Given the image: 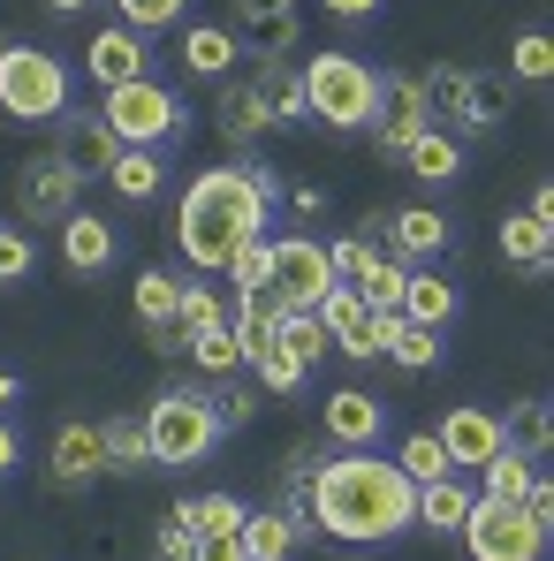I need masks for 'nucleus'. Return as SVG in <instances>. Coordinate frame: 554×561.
I'll return each mask as SVG.
<instances>
[{
	"label": "nucleus",
	"mask_w": 554,
	"mask_h": 561,
	"mask_svg": "<svg viewBox=\"0 0 554 561\" xmlns=\"http://www.w3.org/2000/svg\"><path fill=\"white\" fill-rule=\"evenodd\" d=\"M410 501H418V485L380 448H335L327 463H312V485H304L312 539H342V547H380V539L410 531Z\"/></svg>",
	"instance_id": "f257e3e1"
},
{
	"label": "nucleus",
	"mask_w": 554,
	"mask_h": 561,
	"mask_svg": "<svg viewBox=\"0 0 554 561\" xmlns=\"http://www.w3.org/2000/svg\"><path fill=\"white\" fill-rule=\"evenodd\" d=\"M274 205H259L236 168H205L197 183L183 190V205H176V251H183L197 274H221L228 259H236V243H251V236H274Z\"/></svg>",
	"instance_id": "f03ea898"
},
{
	"label": "nucleus",
	"mask_w": 554,
	"mask_h": 561,
	"mask_svg": "<svg viewBox=\"0 0 554 561\" xmlns=\"http://www.w3.org/2000/svg\"><path fill=\"white\" fill-rule=\"evenodd\" d=\"M145 440H152V470H190L205 463L228 433L213 417V387L205 379H168L152 402H145Z\"/></svg>",
	"instance_id": "7ed1b4c3"
},
{
	"label": "nucleus",
	"mask_w": 554,
	"mask_h": 561,
	"mask_svg": "<svg viewBox=\"0 0 554 561\" xmlns=\"http://www.w3.org/2000/svg\"><path fill=\"white\" fill-rule=\"evenodd\" d=\"M99 122L114 129V145H129V152H168V145H183L190 137V106L160 77H137V84H114V92L99 99Z\"/></svg>",
	"instance_id": "20e7f679"
},
{
	"label": "nucleus",
	"mask_w": 554,
	"mask_h": 561,
	"mask_svg": "<svg viewBox=\"0 0 554 561\" xmlns=\"http://www.w3.org/2000/svg\"><path fill=\"white\" fill-rule=\"evenodd\" d=\"M69 99H77L69 61H54L46 46H0V114L8 122H54V114H69Z\"/></svg>",
	"instance_id": "39448f33"
},
{
	"label": "nucleus",
	"mask_w": 554,
	"mask_h": 561,
	"mask_svg": "<svg viewBox=\"0 0 554 561\" xmlns=\"http://www.w3.org/2000/svg\"><path fill=\"white\" fill-rule=\"evenodd\" d=\"M296 77H304L312 122H327V129H365L372 106H380V69H365L358 54H319V61H304Z\"/></svg>",
	"instance_id": "423d86ee"
},
{
	"label": "nucleus",
	"mask_w": 554,
	"mask_h": 561,
	"mask_svg": "<svg viewBox=\"0 0 554 561\" xmlns=\"http://www.w3.org/2000/svg\"><path fill=\"white\" fill-rule=\"evenodd\" d=\"M456 539L471 561H547V524H532L517 501H486V493H471Z\"/></svg>",
	"instance_id": "0eeeda50"
},
{
	"label": "nucleus",
	"mask_w": 554,
	"mask_h": 561,
	"mask_svg": "<svg viewBox=\"0 0 554 561\" xmlns=\"http://www.w3.org/2000/svg\"><path fill=\"white\" fill-rule=\"evenodd\" d=\"M15 213H23V228H61L69 213H84V175L69 168V160H23V175H15Z\"/></svg>",
	"instance_id": "6e6552de"
},
{
	"label": "nucleus",
	"mask_w": 554,
	"mask_h": 561,
	"mask_svg": "<svg viewBox=\"0 0 554 561\" xmlns=\"http://www.w3.org/2000/svg\"><path fill=\"white\" fill-rule=\"evenodd\" d=\"M267 288L281 296V311H319V296L335 288L327 243H319V236H274V266H267Z\"/></svg>",
	"instance_id": "1a4fd4ad"
},
{
	"label": "nucleus",
	"mask_w": 554,
	"mask_h": 561,
	"mask_svg": "<svg viewBox=\"0 0 554 561\" xmlns=\"http://www.w3.org/2000/svg\"><path fill=\"white\" fill-rule=\"evenodd\" d=\"M365 236H372V243H387V259H403V266H433L441 251H456V220H449V213H433V205L380 213Z\"/></svg>",
	"instance_id": "9d476101"
},
{
	"label": "nucleus",
	"mask_w": 554,
	"mask_h": 561,
	"mask_svg": "<svg viewBox=\"0 0 554 561\" xmlns=\"http://www.w3.org/2000/svg\"><path fill=\"white\" fill-rule=\"evenodd\" d=\"M84 77H92L99 92L152 77V38H145V31H129V23H106V31H92V38H84Z\"/></svg>",
	"instance_id": "9b49d317"
},
{
	"label": "nucleus",
	"mask_w": 554,
	"mask_h": 561,
	"mask_svg": "<svg viewBox=\"0 0 554 561\" xmlns=\"http://www.w3.org/2000/svg\"><path fill=\"white\" fill-rule=\"evenodd\" d=\"M372 145L380 152H403L418 129H433V106H426V92H418V77H380V106H372Z\"/></svg>",
	"instance_id": "f8f14e48"
},
{
	"label": "nucleus",
	"mask_w": 554,
	"mask_h": 561,
	"mask_svg": "<svg viewBox=\"0 0 554 561\" xmlns=\"http://www.w3.org/2000/svg\"><path fill=\"white\" fill-rule=\"evenodd\" d=\"M46 129H54V160H69L77 175H106V168H114V152H122V145H114V129L99 122V106H92V114H84V106H69V114H54Z\"/></svg>",
	"instance_id": "ddd939ff"
},
{
	"label": "nucleus",
	"mask_w": 554,
	"mask_h": 561,
	"mask_svg": "<svg viewBox=\"0 0 554 561\" xmlns=\"http://www.w3.org/2000/svg\"><path fill=\"white\" fill-rule=\"evenodd\" d=\"M433 440L449 448V470H478L501 456V417L494 410H478V402H456L441 425H433Z\"/></svg>",
	"instance_id": "4468645a"
},
{
	"label": "nucleus",
	"mask_w": 554,
	"mask_h": 561,
	"mask_svg": "<svg viewBox=\"0 0 554 561\" xmlns=\"http://www.w3.org/2000/svg\"><path fill=\"white\" fill-rule=\"evenodd\" d=\"M46 478L61 485V493H77V485H99L106 478V440H99V425H61L54 433V448H46Z\"/></svg>",
	"instance_id": "2eb2a0df"
},
{
	"label": "nucleus",
	"mask_w": 554,
	"mask_h": 561,
	"mask_svg": "<svg viewBox=\"0 0 554 561\" xmlns=\"http://www.w3.org/2000/svg\"><path fill=\"white\" fill-rule=\"evenodd\" d=\"M410 327H433V334H449L456 327V311H463V288L441 266H410L403 274V304H395Z\"/></svg>",
	"instance_id": "dca6fc26"
},
{
	"label": "nucleus",
	"mask_w": 554,
	"mask_h": 561,
	"mask_svg": "<svg viewBox=\"0 0 554 561\" xmlns=\"http://www.w3.org/2000/svg\"><path fill=\"white\" fill-rule=\"evenodd\" d=\"M509 106H517V77H509V69H471L449 122L471 129V137H486V129H501V122H509Z\"/></svg>",
	"instance_id": "f3484780"
},
{
	"label": "nucleus",
	"mask_w": 554,
	"mask_h": 561,
	"mask_svg": "<svg viewBox=\"0 0 554 561\" xmlns=\"http://www.w3.org/2000/svg\"><path fill=\"white\" fill-rule=\"evenodd\" d=\"M387 433V402L365 394V387H342L327 394V448H372Z\"/></svg>",
	"instance_id": "a211bd4d"
},
{
	"label": "nucleus",
	"mask_w": 554,
	"mask_h": 561,
	"mask_svg": "<svg viewBox=\"0 0 554 561\" xmlns=\"http://www.w3.org/2000/svg\"><path fill=\"white\" fill-rule=\"evenodd\" d=\"M221 137L236 145V152H251V145H267L274 137V114H267V99L251 92V84H236V77H221Z\"/></svg>",
	"instance_id": "6ab92c4d"
},
{
	"label": "nucleus",
	"mask_w": 554,
	"mask_h": 561,
	"mask_svg": "<svg viewBox=\"0 0 554 561\" xmlns=\"http://www.w3.org/2000/svg\"><path fill=\"white\" fill-rule=\"evenodd\" d=\"M61 259H69L77 274H106V266L122 259L114 220H99V213H69V220H61Z\"/></svg>",
	"instance_id": "aec40b11"
},
{
	"label": "nucleus",
	"mask_w": 554,
	"mask_h": 561,
	"mask_svg": "<svg viewBox=\"0 0 554 561\" xmlns=\"http://www.w3.org/2000/svg\"><path fill=\"white\" fill-rule=\"evenodd\" d=\"M463 516H471V485H463L456 470L433 478V485H418V501H410V524H418V531H441V539H456Z\"/></svg>",
	"instance_id": "412c9836"
},
{
	"label": "nucleus",
	"mask_w": 554,
	"mask_h": 561,
	"mask_svg": "<svg viewBox=\"0 0 554 561\" xmlns=\"http://www.w3.org/2000/svg\"><path fill=\"white\" fill-rule=\"evenodd\" d=\"M99 440H106V478H145V470H152L145 410H122V417H106V425H99Z\"/></svg>",
	"instance_id": "4be33fe9"
},
{
	"label": "nucleus",
	"mask_w": 554,
	"mask_h": 561,
	"mask_svg": "<svg viewBox=\"0 0 554 561\" xmlns=\"http://www.w3.org/2000/svg\"><path fill=\"white\" fill-rule=\"evenodd\" d=\"M380 357L403 365V373H433V365H441V334H433V327H410L403 311H387V327H380Z\"/></svg>",
	"instance_id": "5701e85b"
},
{
	"label": "nucleus",
	"mask_w": 554,
	"mask_h": 561,
	"mask_svg": "<svg viewBox=\"0 0 554 561\" xmlns=\"http://www.w3.org/2000/svg\"><path fill=\"white\" fill-rule=\"evenodd\" d=\"M501 259L517 266V274H547V259H554V228L547 220H532V213H509L501 220Z\"/></svg>",
	"instance_id": "b1692460"
},
{
	"label": "nucleus",
	"mask_w": 554,
	"mask_h": 561,
	"mask_svg": "<svg viewBox=\"0 0 554 561\" xmlns=\"http://www.w3.org/2000/svg\"><path fill=\"white\" fill-rule=\"evenodd\" d=\"M251 92L267 99V114H274V129H296V122H312V106H304V77H296L289 61H259V77H251Z\"/></svg>",
	"instance_id": "393cba45"
},
{
	"label": "nucleus",
	"mask_w": 554,
	"mask_h": 561,
	"mask_svg": "<svg viewBox=\"0 0 554 561\" xmlns=\"http://www.w3.org/2000/svg\"><path fill=\"white\" fill-rule=\"evenodd\" d=\"M183 69L221 84V77L236 69V31H228V23H190L183 31Z\"/></svg>",
	"instance_id": "a878e982"
},
{
	"label": "nucleus",
	"mask_w": 554,
	"mask_h": 561,
	"mask_svg": "<svg viewBox=\"0 0 554 561\" xmlns=\"http://www.w3.org/2000/svg\"><path fill=\"white\" fill-rule=\"evenodd\" d=\"M106 183H114L122 205H152L160 183H168V160H160V152H129V145H122V152H114V168H106Z\"/></svg>",
	"instance_id": "bb28decb"
},
{
	"label": "nucleus",
	"mask_w": 554,
	"mask_h": 561,
	"mask_svg": "<svg viewBox=\"0 0 554 561\" xmlns=\"http://www.w3.org/2000/svg\"><path fill=\"white\" fill-rule=\"evenodd\" d=\"M403 160H410V175L418 183H456V168H463V145L433 122V129H418L410 145H403Z\"/></svg>",
	"instance_id": "cd10ccee"
},
{
	"label": "nucleus",
	"mask_w": 554,
	"mask_h": 561,
	"mask_svg": "<svg viewBox=\"0 0 554 561\" xmlns=\"http://www.w3.org/2000/svg\"><path fill=\"white\" fill-rule=\"evenodd\" d=\"M501 448H517V456H532V463H547V448H554V417H547V402L540 394H524L509 417H501Z\"/></svg>",
	"instance_id": "c85d7f7f"
},
{
	"label": "nucleus",
	"mask_w": 554,
	"mask_h": 561,
	"mask_svg": "<svg viewBox=\"0 0 554 561\" xmlns=\"http://www.w3.org/2000/svg\"><path fill=\"white\" fill-rule=\"evenodd\" d=\"M296 554V524L281 508H244V561H289Z\"/></svg>",
	"instance_id": "c756f323"
},
{
	"label": "nucleus",
	"mask_w": 554,
	"mask_h": 561,
	"mask_svg": "<svg viewBox=\"0 0 554 561\" xmlns=\"http://www.w3.org/2000/svg\"><path fill=\"white\" fill-rule=\"evenodd\" d=\"M168 516L183 524L190 539H197V531H236V524H244V501H236V493H190V501L168 508Z\"/></svg>",
	"instance_id": "7c9ffc66"
},
{
	"label": "nucleus",
	"mask_w": 554,
	"mask_h": 561,
	"mask_svg": "<svg viewBox=\"0 0 554 561\" xmlns=\"http://www.w3.org/2000/svg\"><path fill=\"white\" fill-rule=\"evenodd\" d=\"M190 365H197V379H236L244 373V350H236V334L228 327H205V334H183Z\"/></svg>",
	"instance_id": "2f4dec72"
},
{
	"label": "nucleus",
	"mask_w": 554,
	"mask_h": 561,
	"mask_svg": "<svg viewBox=\"0 0 554 561\" xmlns=\"http://www.w3.org/2000/svg\"><path fill=\"white\" fill-rule=\"evenodd\" d=\"M176 296H183V280L168 274V266H145L137 288H129V304H137L145 327H176Z\"/></svg>",
	"instance_id": "473e14b6"
},
{
	"label": "nucleus",
	"mask_w": 554,
	"mask_h": 561,
	"mask_svg": "<svg viewBox=\"0 0 554 561\" xmlns=\"http://www.w3.org/2000/svg\"><path fill=\"white\" fill-rule=\"evenodd\" d=\"M365 319H372V304L358 296V288H350V280H335V288L319 296V327H327V342H335V350H342V342H350Z\"/></svg>",
	"instance_id": "72a5a7b5"
},
{
	"label": "nucleus",
	"mask_w": 554,
	"mask_h": 561,
	"mask_svg": "<svg viewBox=\"0 0 554 561\" xmlns=\"http://www.w3.org/2000/svg\"><path fill=\"white\" fill-rule=\"evenodd\" d=\"M478 478H486V501H524V493H532V478H540V463H532V456H517V448H501L494 463H478Z\"/></svg>",
	"instance_id": "f704fd0d"
},
{
	"label": "nucleus",
	"mask_w": 554,
	"mask_h": 561,
	"mask_svg": "<svg viewBox=\"0 0 554 561\" xmlns=\"http://www.w3.org/2000/svg\"><path fill=\"white\" fill-rule=\"evenodd\" d=\"M176 327H183V334L228 327V296H221V288H205V280H183V296H176Z\"/></svg>",
	"instance_id": "c9c22d12"
},
{
	"label": "nucleus",
	"mask_w": 554,
	"mask_h": 561,
	"mask_svg": "<svg viewBox=\"0 0 554 561\" xmlns=\"http://www.w3.org/2000/svg\"><path fill=\"white\" fill-rule=\"evenodd\" d=\"M274 342L296 357V365H319V357H327V327H319V311H281Z\"/></svg>",
	"instance_id": "e433bc0d"
},
{
	"label": "nucleus",
	"mask_w": 554,
	"mask_h": 561,
	"mask_svg": "<svg viewBox=\"0 0 554 561\" xmlns=\"http://www.w3.org/2000/svg\"><path fill=\"white\" fill-rule=\"evenodd\" d=\"M395 470H403L410 485H433V478H449V448H441L433 433H410V440L395 448Z\"/></svg>",
	"instance_id": "4c0bfd02"
},
{
	"label": "nucleus",
	"mask_w": 554,
	"mask_h": 561,
	"mask_svg": "<svg viewBox=\"0 0 554 561\" xmlns=\"http://www.w3.org/2000/svg\"><path fill=\"white\" fill-rule=\"evenodd\" d=\"M213 387V417H221V433H244L251 417H259V387H244V379H205Z\"/></svg>",
	"instance_id": "58836bf2"
},
{
	"label": "nucleus",
	"mask_w": 554,
	"mask_h": 561,
	"mask_svg": "<svg viewBox=\"0 0 554 561\" xmlns=\"http://www.w3.org/2000/svg\"><path fill=\"white\" fill-rule=\"evenodd\" d=\"M244 373H259V387H274V394H304V379H312V365H296V357H289V350H259V357H251V365H244Z\"/></svg>",
	"instance_id": "ea45409f"
},
{
	"label": "nucleus",
	"mask_w": 554,
	"mask_h": 561,
	"mask_svg": "<svg viewBox=\"0 0 554 561\" xmlns=\"http://www.w3.org/2000/svg\"><path fill=\"white\" fill-rule=\"evenodd\" d=\"M267 266H274V236H251V243H236V259L221 274L236 280V296H244V288H267Z\"/></svg>",
	"instance_id": "a19ab883"
},
{
	"label": "nucleus",
	"mask_w": 554,
	"mask_h": 561,
	"mask_svg": "<svg viewBox=\"0 0 554 561\" xmlns=\"http://www.w3.org/2000/svg\"><path fill=\"white\" fill-rule=\"evenodd\" d=\"M463 77H471V69H456V61H433V69H418V92H426V106H433V122H441V114H456Z\"/></svg>",
	"instance_id": "79ce46f5"
},
{
	"label": "nucleus",
	"mask_w": 554,
	"mask_h": 561,
	"mask_svg": "<svg viewBox=\"0 0 554 561\" xmlns=\"http://www.w3.org/2000/svg\"><path fill=\"white\" fill-rule=\"evenodd\" d=\"M114 8H122V23L145 31V38H152V31H176L190 15V0H114Z\"/></svg>",
	"instance_id": "37998d69"
},
{
	"label": "nucleus",
	"mask_w": 554,
	"mask_h": 561,
	"mask_svg": "<svg viewBox=\"0 0 554 561\" xmlns=\"http://www.w3.org/2000/svg\"><path fill=\"white\" fill-rule=\"evenodd\" d=\"M509 69H517V84H547V69H554L547 31H517V54H509Z\"/></svg>",
	"instance_id": "c03bdc74"
},
{
	"label": "nucleus",
	"mask_w": 554,
	"mask_h": 561,
	"mask_svg": "<svg viewBox=\"0 0 554 561\" xmlns=\"http://www.w3.org/2000/svg\"><path fill=\"white\" fill-rule=\"evenodd\" d=\"M38 251H31V228H0V288L8 280H31Z\"/></svg>",
	"instance_id": "a18cd8bd"
},
{
	"label": "nucleus",
	"mask_w": 554,
	"mask_h": 561,
	"mask_svg": "<svg viewBox=\"0 0 554 561\" xmlns=\"http://www.w3.org/2000/svg\"><path fill=\"white\" fill-rule=\"evenodd\" d=\"M380 327H387V311H372L365 327H358V334L342 342V357H358V365H372V357H380Z\"/></svg>",
	"instance_id": "49530a36"
},
{
	"label": "nucleus",
	"mask_w": 554,
	"mask_h": 561,
	"mask_svg": "<svg viewBox=\"0 0 554 561\" xmlns=\"http://www.w3.org/2000/svg\"><path fill=\"white\" fill-rule=\"evenodd\" d=\"M274 15H296V0H236V23H244V31H259V23H274Z\"/></svg>",
	"instance_id": "de8ad7c7"
},
{
	"label": "nucleus",
	"mask_w": 554,
	"mask_h": 561,
	"mask_svg": "<svg viewBox=\"0 0 554 561\" xmlns=\"http://www.w3.org/2000/svg\"><path fill=\"white\" fill-rule=\"evenodd\" d=\"M152 554H160V561H190V531L176 524V516L160 524V539H152Z\"/></svg>",
	"instance_id": "09e8293b"
},
{
	"label": "nucleus",
	"mask_w": 554,
	"mask_h": 561,
	"mask_svg": "<svg viewBox=\"0 0 554 561\" xmlns=\"http://www.w3.org/2000/svg\"><path fill=\"white\" fill-rule=\"evenodd\" d=\"M23 463V433H15V425H8V417H0V478H8V470Z\"/></svg>",
	"instance_id": "8fccbe9b"
},
{
	"label": "nucleus",
	"mask_w": 554,
	"mask_h": 561,
	"mask_svg": "<svg viewBox=\"0 0 554 561\" xmlns=\"http://www.w3.org/2000/svg\"><path fill=\"white\" fill-rule=\"evenodd\" d=\"M327 15H342V23H372L380 0H327Z\"/></svg>",
	"instance_id": "3c124183"
},
{
	"label": "nucleus",
	"mask_w": 554,
	"mask_h": 561,
	"mask_svg": "<svg viewBox=\"0 0 554 561\" xmlns=\"http://www.w3.org/2000/svg\"><path fill=\"white\" fill-rule=\"evenodd\" d=\"M152 334V357H183V327H145Z\"/></svg>",
	"instance_id": "603ef678"
},
{
	"label": "nucleus",
	"mask_w": 554,
	"mask_h": 561,
	"mask_svg": "<svg viewBox=\"0 0 554 561\" xmlns=\"http://www.w3.org/2000/svg\"><path fill=\"white\" fill-rule=\"evenodd\" d=\"M289 205H296V213H327V190H319V183H296V190H289Z\"/></svg>",
	"instance_id": "864d4df0"
},
{
	"label": "nucleus",
	"mask_w": 554,
	"mask_h": 561,
	"mask_svg": "<svg viewBox=\"0 0 554 561\" xmlns=\"http://www.w3.org/2000/svg\"><path fill=\"white\" fill-rule=\"evenodd\" d=\"M8 402H23V379H15L8 365H0V410H8Z\"/></svg>",
	"instance_id": "5fc2aeb1"
},
{
	"label": "nucleus",
	"mask_w": 554,
	"mask_h": 561,
	"mask_svg": "<svg viewBox=\"0 0 554 561\" xmlns=\"http://www.w3.org/2000/svg\"><path fill=\"white\" fill-rule=\"evenodd\" d=\"M46 8H54V15H84L92 0H46Z\"/></svg>",
	"instance_id": "6e6d98bb"
}]
</instances>
